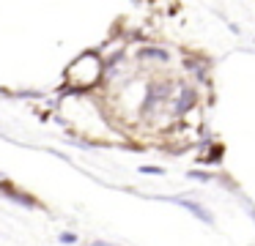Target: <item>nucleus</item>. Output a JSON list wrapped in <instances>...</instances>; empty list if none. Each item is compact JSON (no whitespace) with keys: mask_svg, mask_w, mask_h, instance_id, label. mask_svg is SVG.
Wrapping results in <instances>:
<instances>
[{"mask_svg":"<svg viewBox=\"0 0 255 246\" xmlns=\"http://www.w3.org/2000/svg\"><path fill=\"white\" fill-rule=\"evenodd\" d=\"M105 69L107 66H105V60L99 58V52H83L66 69V80L74 85V90H83V87L99 82L102 74H105Z\"/></svg>","mask_w":255,"mask_h":246,"instance_id":"f257e3e1","label":"nucleus"},{"mask_svg":"<svg viewBox=\"0 0 255 246\" xmlns=\"http://www.w3.org/2000/svg\"><path fill=\"white\" fill-rule=\"evenodd\" d=\"M200 107V90H198V85H192V82H187V80H178V87H176V93H173V98H170V104H167V109H170V118L173 120H178V118H187L192 109H198Z\"/></svg>","mask_w":255,"mask_h":246,"instance_id":"f03ea898","label":"nucleus"},{"mask_svg":"<svg viewBox=\"0 0 255 246\" xmlns=\"http://www.w3.org/2000/svg\"><path fill=\"white\" fill-rule=\"evenodd\" d=\"M154 200H162V202H170V205H178L181 211H189L195 219H198V222L209 224V227H214V224H217L214 213H211L209 208L203 205V202L192 200V197H181V194H159V197H154Z\"/></svg>","mask_w":255,"mask_h":246,"instance_id":"7ed1b4c3","label":"nucleus"},{"mask_svg":"<svg viewBox=\"0 0 255 246\" xmlns=\"http://www.w3.org/2000/svg\"><path fill=\"white\" fill-rule=\"evenodd\" d=\"M134 60H151V63H170L173 55H170V49L159 47V44H145V47H140L137 52H134Z\"/></svg>","mask_w":255,"mask_h":246,"instance_id":"20e7f679","label":"nucleus"},{"mask_svg":"<svg viewBox=\"0 0 255 246\" xmlns=\"http://www.w3.org/2000/svg\"><path fill=\"white\" fill-rule=\"evenodd\" d=\"M0 194H6L11 202H17V205H22V208H36V205H39V200H36V197L25 194V191L14 189V186H8V183L0 186Z\"/></svg>","mask_w":255,"mask_h":246,"instance_id":"39448f33","label":"nucleus"},{"mask_svg":"<svg viewBox=\"0 0 255 246\" xmlns=\"http://www.w3.org/2000/svg\"><path fill=\"white\" fill-rule=\"evenodd\" d=\"M187 178L189 180H198V183H211V180H214V175L206 172V169H187Z\"/></svg>","mask_w":255,"mask_h":246,"instance_id":"423d86ee","label":"nucleus"},{"mask_svg":"<svg viewBox=\"0 0 255 246\" xmlns=\"http://www.w3.org/2000/svg\"><path fill=\"white\" fill-rule=\"evenodd\" d=\"M140 172H143V175H165V167H154V164H145V167H140Z\"/></svg>","mask_w":255,"mask_h":246,"instance_id":"0eeeda50","label":"nucleus"},{"mask_svg":"<svg viewBox=\"0 0 255 246\" xmlns=\"http://www.w3.org/2000/svg\"><path fill=\"white\" fill-rule=\"evenodd\" d=\"M58 241H61V244H77V235H74V233H61V235H58Z\"/></svg>","mask_w":255,"mask_h":246,"instance_id":"6e6552de","label":"nucleus"},{"mask_svg":"<svg viewBox=\"0 0 255 246\" xmlns=\"http://www.w3.org/2000/svg\"><path fill=\"white\" fill-rule=\"evenodd\" d=\"M244 208H247V213H250V219L255 222V202H250V200H244Z\"/></svg>","mask_w":255,"mask_h":246,"instance_id":"1a4fd4ad","label":"nucleus"},{"mask_svg":"<svg viewBox=\"0 0 255 246\" xmlns=\"http://www.w3.org/2000/svg\"><path fill=\"white\" fill-rule=\"evenodd\" d=\"M88 246H113V244H107V241H91Z\"/></svg>","mask_w":255,"mask_h":246,"instance_id":"9d476101","label":"nucleus"}]
</instances>
